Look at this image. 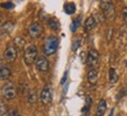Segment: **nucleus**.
Wrapping results in <instances>:
<instances>
[{
  "mask_svg": "<svg viewBox=\"0 0 127 116\" xmlns=\"http://www.w3.org/2000/svg\"><path fill=\"white\" fill-rule=\"evenodd\" d=\"M11 77V70L8 67H4L1 66L0 67V80H6Z\"/></svg>",
  "mask_w": 127,
  "mask_h": 116,
  "instance_id": "obj_14",
  "label": "nucleus"
},
{
  "mask_svg": "<svg viewBox=\"0 0 127 116\" xmlns=\"http://www.w3.org/2000/svg\"><path fill=\"white\" fill-rule=\"evenodd\" d=\"M14 28V24L12 21H6V22L0 27V35H8L11 34V31L13 30Z\"/></svg>",
  "mask_w": 127,
  "mask_h": 116,
  "instance_id": "obj_11",
  "label": "nucleus"
},
{
  "mask_svg": "<svg viewBox=\"0 0 127 116\" xmlns=\"http://www.w3.org/2000/svg\"><path fill=\"white\" fill-rule=\"evenodd\" d=\"M78 27H79V18L76 20H73L72 22H71V26H70V29H71V31L72 33H75V31L78 29Z\"/></svg>",
  "mask_w": 127,
  "mask_h": 116,
  "instance_id": "obj_20",
  "label": "nucleus"
},
{
  "mask_svg": "<svg viewBox=\"0 0 127 116\" xmlns=\"http://www.w3.org/2000/svg\"><path fill=\"white\" fill-rule=\"evenodd\" d=\"M58 48V39L55 36H48L44 39V45H43V52L47 56H51L56 52Z\"/></svg>",
  "mask_w": 127,
  "mask_h": 116,
  "instance_id": "obj_1",
  "label": "nucleus"
},
{
  "mask_svg": "<svg viewBox=\"0 0 127 116\" xmlns=\"http://www.w3.org/2000/svg\"><path fill=\"white\" fill-rule=\"evenodd\" d=\"M113 113H114V109H112L111 113H110V115H108V116H112V115H113Z\"/></svg>",
  "mask_w": 127,
  "mask_h": 116,
  "instance_id": "obj_27",
  "label": "nucleus"
},
{
  "mask_svg": "<svg viewBox=\"0 0 127 116\" xmlns=\"http://www.w3.org/2000/svg\"><path fill=\"white\" fill-rule=\"evenodd\" d=\"M0 7L6 8V9H11V8L14 7V4L11 2V1H7V2H1V4H0Z\"/></svg>",
  "mask_w": 127,
  "mask_h": 116,
  "instance_id": "obj_22",
  "label": "nucleus"
},
{
  "mask_svg": "<svg viewBox=\"0 0 127 116\" xmlns=\"http://www.w3.org/2000/svg\"><path fill=\"white\" fill-rule=\"evenodd\" d=\"M106 109H107V102H106V100L101 99L98 102V106H97L96 116H104V114L106 113Z\"/></svg>",
  "mask_w": 127,
  "mask_h": 116,
  "instance_id": "obj_10",
  "label": "nucleus"
},
{
  "mask_svg": "<svg viewBox=\"0 0 127 116\" xmlns=\"http://www.w3.org/2000/svg\"><path fill=\"white\" fill-rule=\"evenodd\" d=\"M7 113V109H6V106H5L2 102H0V116L5 115Z\"/></svg>",
  "mask_w": 127,
  "mask_h": 116,
  "instance_id": "obj_23",
  "label": "nucleus"
},
{
  "mask_svg": "<svg viewBox=\"0 0 127 116\" xmlns=\"http://www.w3.org/2000/svg\"><path fill=\"white\" fill-rule=\"evenodd\" d=\"M0 67H1V59H0Z\"/></svg>",
  "mask_w": 127,
  "mask_h": 116,
  "instance_id": "obj_28",
  "label": "nucleus"
},
{
  "mask_svg": "<svg viewBox=\"0 0 127 116\" xmlns=\"http://www.w3.org/2000/svg\"><path fill=\"white\" fill-rule=\"evenodd\" d=\"M86 63H88V65L90 67H95V66L98 65V63H99V54H98V51L96 49H91V50L89 51L88 54V58H86Z\"/></svg>",
  "mask_w": 127,
  "mask_h": 116,
  "instance_id": "obj_5",
  "label": "nucleus"
},
{
  "mask_svg": "<svg viewBox=\"0 0 127 116\" xmlns=\"http://www.w3.org/2000/svg\"><path fill=\"white\" fill-rule=\"evenodd\" d=\"M118 116H121V115H118Z\"/></svg>",
  "mask_w": 127,
  "mask_h": 116,
  "instance_id": "obj_29",
  "label": "nucleus"
},
{
  "mask_svg": "<svg viewBox=\"0 0 127 116\" xmlns=\"http://www.w3.org/2000/svg\"><path fill=\"white\" fill-rule=\"evenodd\" d=\"M9 116H20V113L16 109H12L9 112Z\"/></svg>",
  "mask_w": 127,
  "mask_h": 116,
  "instance_id": "obj_24",
  "label": "nucleus"
},
{
  "mask_svg": "<svg viewBox=\"0 0 127 116\" xmlns=\"http://www.w3.org/2000/svg\"><path fill=\"white\" fill-rule=\"evenodd\" d=\"M40 99L42 101V103H44V104H49L51 102V100H53V93H51V87L49 85H47L42 89Z\"/></svg>",
  "mask_w": 127,
  "mask_h": 116,
  "instance_id": "obj_6",
  "label": "nucleus"
},
{
  "mask_svg": "<svg viewBox=\"0 0 127 116\" xmlns=\"http://www.w3.org/2000/svg\"><path fill=\"white\" fill-rule=\"evenodd\" d=\"M14 44H15L16 46H19V48H22V46L25 45V39H23L22 37L18 36V37L14 39Z\"/></svg>",
  "mask_w": 127,
  "mask_h": 116,
  "instance_id": "obj_21",
  "label": "nucleus"
},
{
  "mask_svg": "<svg viewBox=\"0 0 127 116\" xmlns=\"http://www.w3.org/2000/svg\"><path fill=\"white\" fill-rule=\"evenodd\" d=\"M1 93H2L4 97H6V99H8V100L14 99V97H16V89H15L14 84H12V82H7L6 85L2 86Z\"/></svg>",
  "mask_w": 127,
  "mask_h": 116,
  "instance_id": "obj_3",
  "label": "nucleus"
},
{
  "mask_svg": "<svg viewBox=\"0 0 127 116\" xmlns=\"http://www.w3.org/2000/svg\"><path fill=\"white\" fill-rule=\"evenodd\" d=\"M35 65H36V69L39 70V71H41V72H47L49 70V62L43 56H40V57L36 58Z\"/></svg>",
  "mask_w": 127,
  "mask_h": 116,
  "instance_id": "obj_7",
  "label": "nucleus"
},
{
  "mask_svg": "<svg viewBox=\"0 0 127 116\" xmlns=\"http://www.w3.org/2000/svg\"><path fill=\"white\" fill-rule=\"evenodd\" d=\"M48 24H49V27L53 29V30H58L60 29V23L56 19H50L48 21Z\"/></svg>",
  "mask_w": 127,
  "mask_h": 116,
  "instance_id": "obj_17",
  "label": "nucleus"
},
{
  "mask_svg": "<svg viewBox=\"0 0 127 116\" xmlns=\"http://www.w3.org/2000/svg\"><path fill=\"white\" fill-rule=\"evenodd\" d=\"M97 26V21L95 19V16H89L88 19L85 20L84 22V27L86 30H91Z\"/></svg>",
  "mask_w": 127,
  "mask_h": 116,
  "instance_id": "obj_13",
  "label": "nucleus"
},
{
  "mask_svg": "<svg viewBox=\"0 0 127 116\" xmlns=\"http://www.w3.org/2000/svg\"><path fill=\"white\" fill-rule=\"evenodd\" d=\"M28 34H29V36L33 37V39H37V37H40L41 34H42V27H41V24H40L39 22L32 23L29 29H28Z\"/></svg>",
  "mask_w": 127,
  "mask_h": 116,
  "instance_id": "obj_8",
  "label": "nucleus"
},
{
  "mask_svg": "<svg viewBox=\"0 0 127 116\" xmlns=\"http://www.w3.org/2000/svg\"><path fill=\"white\" fill-rule=\"evenodd\" d=\"M97 80H98V72L95 69H91L88 72V81L91 85H96Z\"/></svg>",
  "mask_w": 127,
  "mask_h": 116,
  "instance_id": "obj_12",
  "label": "nucleus"
},
{
  "mask_svg": "<svg viewBox=\"0 0 127 116\" xmlns=\"http://www.w3.org/2000/svg\"><path fill=\"white\" fill-rule=\"evenodd\" d=\"M100 8L104 12V15L107 19H113L116 13H114V7L112 5L111 1H101L100 2Z\"/></svg>",
  "mask_w": 127,
  "mask_h": 116,
  "instance_id": "obj_4",
  "label": "nucleus"
},
{
  "mask_svg": "<svg viewBox=\"0 0 127 116\" xmlns=\"http://www.w3.org/2000/svg\"><path fill=\"white\" fill-rule=\"evenodd\" d=\"M18 56V51H16V48L14 45H8L6 48V50L4 52V57L6 60L8 62H12V60H14Z\"/></svg>",
  "mask_w": 127,
  "mask_h": 116,
  "instance_id": "obj_9",
  "label": "nucleus"
},
{
  "mask_svg": "<svg viewBox=\"0 0 127 116\" xmlns=\"http://www.w3.org/2000/svg\"><path fill=\"white\" fill-rule=\"evenodd\" d=\"M81 43H82L81 37H77V39H73V42H72V51H77L78 48H79V45H81Z\"/></svg>",
  "mask_w": 127,
  "mask_h": 116,
  "instance_id": "obj_19",
  "label": "nucleus"
},
{
  "mask_svg": "<svg viewBox=\"0 0 127 116\" xmlns=\"http://www.w3.org/2000/svg\"><path fill=\"white\" fill-rule=\"evenodd\" d=\"M117 80H118L117 71H116V69L111 67V69H110V82H111V84H114Z\"/></svg>",
  "mask_w": 127,
  "mask_h": 116,
  "instance_id": "obj_16",
  "label": "nucleus"
},
{
  "mask_svg": "<svg viewBox=\"0 0 127 116\" xmlns=\"http://www.w3.org/2000/svg\"><path fill=\"white\" fill-rule=\"evenodd\" d=\"M66 77H68V72H65V73H64V76H63V78H62V80H61V84H64V82H65Z\"/></svg>",
  "mask_w": 127,
  "mask_h": 116,
  "instance_id": "obj_26",
  "label": "nucleus"
},
{
  "mask_svg": "<svg viewBox=\"0 0 127 116\" xmlns=\"http://www.w3.org/2000/svg\"><path fill=\"white\" fill-rule=\"evenodd\" d=\"M123 18H124V20H125V22H126V24H127V7L123 8Z\"/></svg>",
  "mask_w": 127,
  "mask_h": 116,
  "instance_id": "obj_25",
  "label": "nucleus"
},
{
  "mask_svg": "<svg viewBox=\"0 0 127 116\" xmlns=\"http://www.w3.org/2000/svg\"><path fill=\"white\" fill-rule=\"evenodd\" d=\"M23 58H25V62L26 64L31 65L36 60L37 58V49L35 45H28L25 51H23Z\"/></svg>",
  "mask_w": 127,
  "mask_h": 116,
  "instance_id": "obj_2",
  "label": "nucleus"
},
{
  "mask_svg": "<svg viewBox=\"0 0 127 116\" xmlns=\"http://www.w3.org/2000/svg\"><path fill=\"white\" fill-rule=\"evenodd\" d=\"M64 12H65L66 14H73L75 12H76V5L73 4V2H65L64 4Z\"/></svg>",
  "mask_w": 127,
  "mask_h": 116,
  "instance_id": "obj_15",
  "label": "nucleus"
},
{
  "mask_svg": "<svg viewBox=\"0 0 127 116\" xmlns=\"http://www.w3.org/2000/svg\"><path fill=\"white\" fill-rule=\"evenodd\" d=\"M27 100L29 103H34L35 101H36V93L34 91H29L28 93V97H27Z\"/></svg>",
  "mask_w": 127,
  "mask_h": 116,
  "instance_id": "obj_18",
  "label": "nucleus"
}]
</instances>
